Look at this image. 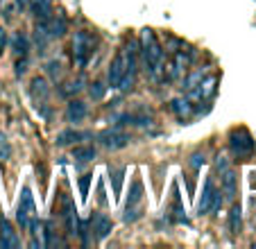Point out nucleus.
I'll return each instance as SVG.
<instances>
[{"mask_svg": "<svg viewBox=\"0 0 256 249\" xmlns=\"http://www.w3.org/2000/svg\"><path fill=\"white\" fill-rule=\"evenodd\" d=\"M0 247L2 249L20 247V240H18V236H16L14 226H12V222L5 220V218H0Z\"/></svg>", "mask_w": 256, "mask_h": 249, "instance_id": "nucleus-7", "label": "nucleus"}, {"mask_svg": "<svg viewBox=\"0 0 256 249\" xmlns=\"http://www.w3.org/2000/svg\"><path fill=\"white\" fill-rule=\"evenodd\" d=\"M112 177H114V192H116V197H118V195H120V190H122V177H125V168L112 170Z\"/></svg>", "mask_w": 256, "mask_h": 249, "instance_id": "nucleus-22", "label": "nucleus"}, {"mask_svg": "<svg viewBox=\"0 0 256 249\" xmlns=\"http://www.w3.org/2000/svg\"><path fill=\"white\" fill-rule=\"evenodd\" d=\"M102 96H104V86H102V84H93V88H91V98L100 100Z\"/></svg>", "mask_w": 256, "mask_h": 249, "instance_id": "nucleus-26", "label": "nucleus"}, {"mask_svg": "<svg viewBox=\"0 0 256 249\" xmlns=\"http://www.w3.org/2000/svg\"><path fill=\"white\" fill-rule=\"evenodd\" d=\"M16 5H18V7H20V10H23V7H25V5H28V0H16Z\"/></svg>", "mask_w": 256, "mask_h": 249, "instance_id": "nucleus-30", "label": "nucleus"}, {"mask_svg": "<svg viewBox=\"0 0 256 249\" xmlns=\"http://www.w3.org/2000/svg\"><path fill=\"white\" fill-rule=\"evenodd\" d=\"M62 218L66 224V234L75 236L78 234V211H75V202L68 195H62Z\"/></svg>", "mask_w": 256, "mask_h": 249, "instance_id": "nucleus-5", "label": "nucleus"}, {"mask_svg": "<svg viewBox=\"0 0 256 249\" xmlns=\"http://www.w3.org/2000/svg\"><path fill=\"white\" fill-rule=\"evenodd\" d=\"M93 50H96V38L91 32H78L72 38V59L78 66H86V62L91 59Z\"/></svg>", "mask_w": 256, "mask_h": 249, "instance_id": "nucleus-2", "label": "nucleus"}, {"mask_svg": "<svg viewBox=\"0 0 256 249\" xmlns=\"http://www.w3.org/2000/svg\"><path fill=\"white\" fill-rule=\"evenodd\" d=\"M172 111H174V116L177 118H188L190 116V111H193V106H190V102L188 100H172Z\"/></svg>", "mask_w": 256, "mask_h": 249, "instance_id": "nucleus-20", "label": "nucleus"}, {"mask_svg": "<svg viewBox=\"0 0 256 249\" xmlns=\"http://www.w3.org/2000/svg\"><path fill=\"white\" fill-rule=\"evenodd\" d=\"M10 154H12L10 143L5 140V136H0V161H5V158H10Z\"/></svg>", "mask_w": 256, "mask_h": 249, "instance_id": "nucleus-23", "label": "nucleus"}, {"mask_svg": "<svg viewBox=\"0 0 256 249\" xmlns=\"http://www.w3.org/2000/svg\"><path fill=\"white\" fill-rule=\"evenodd\" d=\"M12 44H14V52L16 54H20V57H25V54H28V38H25L23 34H16Z\"/></svg>", "mask_w": 256, "mask_h": 249, "instance_id": "nucleus-21", "label": "nucleus"}, {"mask_svg": "<svg viewBox=\"0 0 256 249\" xmlns=\"http://www.w3.org/2000/svg\"><path fill=\"white\" fill-rule=\"evenodd\" d=\"M84 118H86V104L80 102V100L68 102V106H66V120L68 122H82Z\"/></svg>", "mask_w": 256, "mask_h": 249, "instance_id": "nucleus-13", "label": "nucleus"}, {"mask_svg": "<svg viewBox=\"0 0 256 249\" xmlns=\"http://www.w3.org/2000/svg\"><path fill=\"white\" fill-rule=\"evenodd\" d=\"M213 195H216L213 182H211V179H206V184H204V190H202V197H200V202H198V213H200V216L208 213V208H211V202H213Z\"/></svg>", "mask_w": 256, "mask_h": 249, "instance_id": "nucleus-14", "label": "nucleus"}, {"mask_svg": "<svg viewBox=\"0 0 256 249\" xmlns=\"http://www.w3.org/2000/svg\"><path fill=\"white\" fill-rule=\"evenodd\" d=\"M218 168L222 170V190L227 197H234L236 195V174L234 170H229V166L224 161H218Z\"/></svg>", "mask_w": 256, "mask_h": 249, "instance_id": "nucleus-11", "label": "nucleus"}, {"mask_svg": "<svg viewBox=\"0 0 256 249\" xmlns=\"http://www.w3.org/2000/svg\"><path fill=\"white\" fill-rule=\"evenodd\" d=\"M229 148L236 156H250L254 152V140L247 130H234L229 134Z\"/></svg>", "mask_w": 256, "mask_h": 249, "instance_id": "nucleus-3", "label": "nucleus"}, {"mask_svg": "<svg viewBox=\"0 0 256 249\" xmlns=\"http://www.w3.org/2000/svg\"><path fill=\"white\" fill-rule=\"evenodd\" d=\"M48 68H50V75H52V77H59V72H62V70H59V68H62V66H59L57 62L48 64Z\"/></svg>", "mask_w": 256, "mask_h": 249, "instance_id": "nucleus-28", "label": "nucleus"}, {"mask_svg": "<svg viewBox=\"0 0 256 249\" xmlns=\"http://www.w3.org/2000/svg\"><path fill=\"white\" fill-rule=\"evenodd\" d=\"M91 229H93V234H96L98 240H104L106 236L112 234L114 222L109 220L104 213H93V218H91Z\"/></svg>", "mask_w": 256, "mask_h": 249, "instance_id": "nucleus-10", "label": "nucleus"}, {"mask_svg": "<svg viewBox=\"0 0 256 249\" xmlns=\"http://www.w3.org/2000/svg\"><path fill=\"white\" fill-rule=\"evenodd\" d=\"M134 77H136V44L132 41V44H127V70H125V75H122L118 88H122V91L132 88Z\"/></svg>", "mask_w": 256, "mask_h": 249, "instance_id": "nucleus-6", "label": "nucleus"}, {"mask_svg": "<svg viewBox=\"0 0 256 249\" xmlns=\"http://www.w3.org/2000/svg\"><path fill=\"white\" fill-rule=\"evenodd\" d=\"M220 206H222V197H220V190H216V195H213V202H211V208H208V213L220 211Z\"/></svg>", "mask_w": 256, "mask_h": 249, "instance_id": "nucleus-24", "label": "nucleus"}, {"mask_svg": "<svg viewBox=\"0 0 256 249\" xmlns=\"http://www.w3.org/2000/svg\"><path fill=\"white\" fill-rule=\"evenodd\" d=\"M48 93H50V88H48V82L44 80V77H36V80L32 82V98L34 100H46L48 98Z\"/></svg>", "mask_w": 256, "mask_h": 249, "instance_id": "nucleus-16", "label": "nucleus"}, {"mask_svg": "<svg viewBox=\"0 0 256 249\" xmlns=\"http://www.w3.org/2000/svg\"><path fill=\"white\" fill-rule=\"evenodd\" d=\"M72 156L84 163L93 161L96 158V148H91V145H78V148H72Z\"/></svg>", "mask_w": 256, "mask_h": 249, "instance_id": "nucleus-17", "label": "nucleus"}, {"mask_svg": "<svg viewBox=\"0 0 256 249\" xmlns=\"http://www.w3.org/2000/svg\"><path fill=\"white\" fill-rule=\"evenodd\" d=\"M254 174H256V172H254ZM252 186H254V188H256V179H252Z\"/></svg>", "mask_w": 256, "mask_h": 249, "instance_id": "nucleus-31", "label": "nucleus"}, {"mask_svg": "<svg viewBox=\"0 0 256 249\" xmlns=\"http://www.w3.org/2000/svg\"><path fill=\"white\" fill-rule=\"evenodd\" d=\"M140 52H143V62L150 70V75L154 80H159L161 66H164V50H161V44L156 41V34L150 28H145L140 32Z\"/></svg>", "mask_w": 256, "mask_h": 249, "instance_id": "nucleus-1", "label": "nucleus"}, {"mask_svg": "<svg viewBox=\"0 0 256 249\" xmlns=\"http://www.w3.org/2000/svg\"><path fill=\"white\" fill-rule=\"evenodd\" d=\"M88 184H91V177H88V174L80 179V190H82V197H84V200H86V195H88Z\"/></svg>", "mask_w": 256, "mask_h": 249, "instance_id": "nucleus-25", "label": "nucleus"}, {"mask_svg": "<svg viewBox=\"0 0 256 249\" xmlns=\"http://www.w3.org/2000/svg\"><path fill=\"white\" fill-rule=\"evenodd\" d=\"M30 10L36 18H48L50 10H52V0H30Z\"/></svg>", "mask_w": 256, "mask_h": 249, "instance_id": "nucleus-15", "label": "nucleus"}, {"mask_svg": "<svg viewBox=\"0 0 256 249\" xmlns=\"http://www.w3.org/2000/svg\"><path fill=\"white\" fill-rule=\"evenodd\" d=\"M140 195H143V186H140V182H134V186H132V195L130 200H127V208H125V220H134L136 218V204L140 202Z\"/></svg>", "mask_w": 256, "mask_h": 249, "instance_id": "nucleus-12", "label": "nucleus"}, {"mask_svg": "<svg viewBox=\"0 0 256 249\" xmlns=\"http://www.w3.org/2000/svg\"><path fill=\"white\" fill-rule=\"evenodd\" d=\"M98 138H100V143L104 145L106 150H120L130 143V136L118 132V130H106V132H102Z\"/></svg>", "mask_w": 256, "mask_h": 249, "instance_id": "nucleus-8", "label": "nucleus"}, {"mask_svg": "<svg viewBox=\"0 0 256 249\" xmlns=\"http://www.w3.org/2000/svg\"><path fill=\"white\" fill-rule=\"evenodd\" d=\"M125 70H127V46L118 50L116 57H114V62H112V66H109V75H106V80H109V86L118 88V84H120Z\"/></svg>", "mask_w": 256, "mask_h": 249, "instance_id": "nucleus-4", "label": "nucleus"}, {"mask_svg": "<svg viewBox=\"0 0 256 249\" xmlns=\"http://www.w3.org/2000/svg\"><path fill=\"white\" fill-rule=\"evenodd\" d=\"M200 163H204V156H198V154H195V156H193V166H200Z\"/></svg>", "mask_w": 256, "mask_h": 249, "instance_id": "nucleus-29", "label": "nucleus"}, {"mask_svg": "<svg viewBox=\"0 0 256 249\" xmlns=\"http://www.w3.org/2000/svg\"><path fill=\"white\" fill-rule=\"evenodd\" d=\"M88 134H82V132H75V130H66V132H62V134L57 136V145H70L72 140H80V138H86Z\"/></svg>", "mask_w": 256, "mask_h": 249, "instance_id": "nucleus-18", "label": "nucleus"}, {"mask_svg": "<svg viewBox=\"0 0 256 249\" xmlns=\"http://www.w3.org/2000/svg\"><path fill=\"white\" fill-rule=\"evenodd\" d=\"M242 226V213H240V206H232V213H229V231L232 234H238Z\"/></svg>", "mask_w": 256, "mask_h": 249, "instance_id": "nucleus-19", "label": "nucleus"}, {"mask_svg": "<svg viewBox=\"0 0 256 249\" xmlns=\"http://www.w3.org/2000/svg\"><path fill=\"white\" fill-rule=\"evenodd\" d=\"M216 84H218V77H206L198 84V86L190 88V100L200 102V100H208V98L216 93Z\"/></svg>", "mask_w": 256, "mask_h": 249, "instance_id": "nucleus-9", "label": "nucleus"}, {"mask_svg": "<svg viewBox=\"0 0 256 249\" xmlns=\"http://www.w3.org/2000/svg\"><path fill=\"white\" fill-rule=\"evenodd\" d=\"M5 46H7V30L0 28V52L5 50Z\"/></svg>", "mask_w": 256, "mask_h": 249, "instance_id": "nucleus-27", "label": "nucleus"}]
</instances>
